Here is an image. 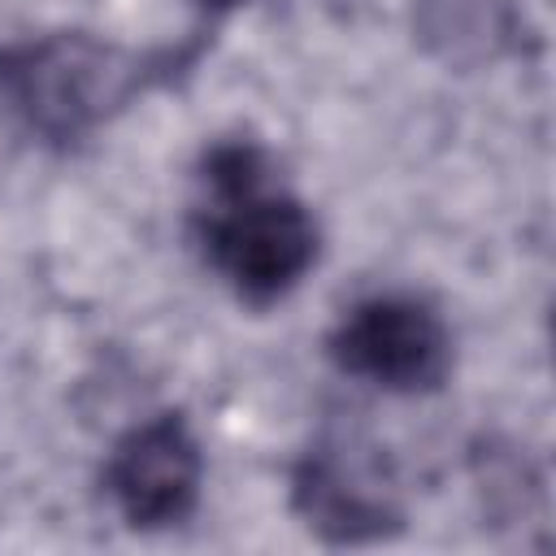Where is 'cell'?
Listing matches in <instances>:
<instances>
[{"mask_svg": "<svg viewBox=\"0 0 556 556\" xmlns=\"http://www.w3.org/2000/svg\"><path fill=\"white\" fill-rule=\"evenodd\" d=\"M204 4H235V0H204Z\"/></svg>", "mask_w": 556, "mask_h": 556, "instance_id": "6", "label": "cell"}, {"mask_svg": "<svg viewBox=\"0 0 556 556\" xmlns=\"http://www.w3.org/2000/svg\"><path fill=\"white\" fill-rule=\"evenodd\" d=\"M295 504L304 508L308 526L334 543H361L395 526V508L382 500V491L361 486V478L334 456H308L295 478Z\"/></svg>", "mask_w": 556, "mask_h": 556, "instance_id": "5", "label": "cell"}, {"mask_svg": "<svg viewBox=\"0 0 556 556\" xmlns=\"http://www.w3.org/2000/svg\"><path fill=\"white\" fill-rule=\"evenodd\" d=\"M213 208L204 248L222 278L252 304L287 295L317 261V226L308 208L269 191V165L252 143H222L204 161Z\"/></svg>", "mask_w": 556, "mask_h": 556, "instance_id": "1", "label": "cell"}, {"mask_svg": "<svg viewBox=\"0 0 556 556\" xmlns=\"http://www.w3.org/2000/svg\"><path fill=\"white\" fill-rule=\"evenodd\" d=\"M109 52L87 39H48L39 48H22L4 65V87L13 104L52 135H70L100 113L109 100Z\"/></svg>", "mask_w": 556, "mask_h": 556, "instance_id": "4", "label": "cell"}, {"mask_svg": "<svg viewBox=\"0 0 556 556\" xmlns=\"http://www.w3.org/2000/svg\"><path fill=\"white\" fill-rule=\"evenodd\" d=\"M343 374L387 391H434L452 369V334L443 317L408 295H374L356 304L330 334Z\"/></svg>", "mask_w": 556, "mask_h": 556, "instance_id": "2", "label": "cell"}, {"mask_svg": "<svg viewBox=\"0 0 556 556\" xmlns=\"http://www.w3.org/2000/svg\"><path fill=\"white\" fill-rule=\"evenodd\" d=\"M200 478H204L200 443L191 439L187 421L174 413L135 426L113 447L104 469V486L135 530L182 521L195 508Z\"/></svg>", "mask_w": 556, "mask_h": 556, "instance_id": "3", "label": "cell"}]
</instances>
